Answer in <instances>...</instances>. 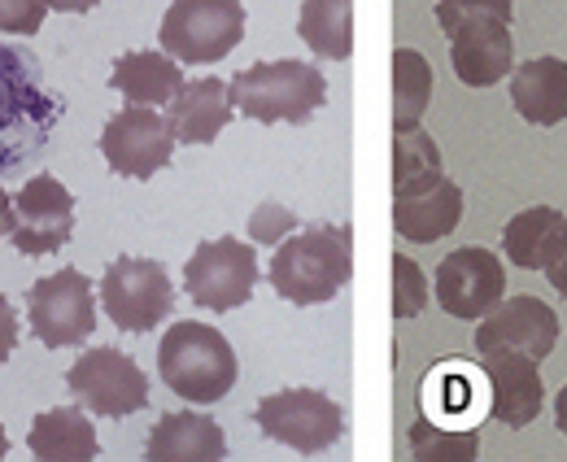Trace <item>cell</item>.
Returning <instances> with one entry per match:
<instances>
[{
	"instance_id": "obj_28",
	"label": "cell",
	"mask_w": 567,
	"mask_h": 462,
	"mask_svg": "<svg viewBox=\"0 0 567 462\" xmlns=\"http://www.w3.org/2000/svg\"><path fill=\"white\" fill-rule=\"evenodd\" d=\"M436 171H441V148L424 127L393 132V188L415 184V179L436 175Z\"/></svg>"
},
{
	"instance_id": "obj_14",
	"label": "cell",
	"mask_w": 567,
	"mask_h": 462,
	"mask_svg": "<svg viewBox=\"0 0 567 462\" xmlns=\"http://www.w3.org/2000/svg\"><path fill=\"white\" fill-rule=\"evenodd\" d=\"M481 371L489 384V414L497 423L528 428L542 405H546V384H542V358L524 353V349H485L481 353Z\"/></svg>"
},
{
	"instance_id": "obj_12",
	"label": "cell",
	"mask_w": 567,
	"mask_h": 462,
	"mask_svg": "<svg viewBox=\"0 0 567 462\" xmlns=\"http://www.w3.org/2000/svg\"><path fill=\"white\" fill-rule=\"evenodd\" d=\"M506 297V266L481 245H463L436 266V301L450 319L481 324Z\"/></svg>"
},
{
	"instance_id": "obj_4",
	"label": "cell",
	"mask_w": 567,
	"mask_h": 462,
	"mask_svg": "<svg viewBox=\"0 0 567 462\" xmlns=\"http://www.w3.org/2000/svg\"><path fill=\"white\" fill-rule=\"evenodd\" d=\"M231 88V105L254 119V123H306L323 110L328 101V79L323 70L297 58L280 62H258V66L240 70L227 79Z\"/></svg>"
},
{
	"instance_id": "obj_18",
	"label": "cell",
	"mask_w": 567,
	"mask_h": 462,
	"mask_svg": "<svg viewBox=\"0 0 567 462\" xmlns=\"http://www.w3.org/2000/svg\"><path fill=\"white\" fill-rule=\"evenodd\" d=\"M231 88L223 79H184L166 105V123L179 144H214L231 123Z\"/></svg>"
},
{
	"instance_id": "obj_31",
	"label": "cell",
	"mask_w": 567,
	"mask_h": 462,
	"mask_svg": "<svg viewBox=\"0 0 567 462\" xmlns=\"http://www.w3.org/2000/svg\"><path fill=\"white\" fill-rule=\"evenodd\" d=\"M292 209H284L280 201H267V205H258L254 214H249V236L258 240V245H280L292 236Z\"/></svg>"
},
{
	"instance_id": "obj_22",
	"label": "cell",
	"mask_w": 567,
	"mask_h": 462,
	"mask_svg": "<svg viewBox=\"0 0 567 462\" xmlns=\"http://www.w3.org/2000/svg\"><path fill=\"white\" fill-rule=\"evenodd\" d=\"M27 445H31L35 459L44 462H87L101 454L96 428H92V419L79 405L40 410L35 423H31V432H27Z\"/></svg>"
},
{
	"instance_id": "obj_8",
	"label": "cell",
	"mask_w": 567,
	"mask_h": 462,
	"mask_svg": "<svg viewBox=\"0 0 567 462\" xmlns=\"http://www.w3.org/2000/svg\"><path fill=\"white\" fill-rule=\"evenodd\" d=\"M96 292L118 331H153L175 306L171 275L153 258H114L105 266Z\"/></svg>"
},
{
	"instance_id": "obj_15",
	"label": "cell",
	"mask_w": 567,
	"mask_h": 462,
	"mask_svg": "<svg viewBox=\"0 0 567 462\" xmlns=\"http://www.w3.org/2000/svg\"><path fill=\"white\" fill-rule=\"evenodd\" d=\"M559 345V315L542 297H502L476 328V353L485 349H524L533 358H550Z\"/></svg>"
},
{
	"instance_id": "obj_19",
	"label": "cell",
	"mask_w": 567,
	"mask_h": 462,
	"mask_svg": "<svg viewBox=\"0 0 567 462\" xmlns=\"http://www.w3.org/2000/svg\"><path fill=\"white\" fill-rule=\"evenodd\" d=\"M144 454L153 462H218L227 454V437L210 414L171 410L148 428Z\"/></svg>"
},
{
	"instance_id": "obj_21",
	"label": "cell",
	"mask_w": 567,
	"mask_h": 462,
	"mask_svg": "<svg viewBox=\"0 0 567 462\" xmlns=\"http://www.w3.org/2000/svg\"><path fill=\"white\" fill-rule=\"evenodd\" d=\"M481 380L485 371L463 367V358H441V367H432L424 380V414L436 423H454V428H476L481 419Z\"/></svg>"
},
{
	"instance_id": "obj_20",
	"label": "cell",
	"mask_w": 567,
	"mask_h": 462,
	"mask_svg": "<svg viewBox=\"0 0 567 462\" xmlns=\"http://www.w3.org/2000/svg\"><path fill=\"white\" fill-rule=\"evenodd\" d=\"M511 105L533 127H559L567 119L564 58H528L511 70Z\"/></svg>"
},
{
	"instance_id": "obj_5",
	"label": "cell",
	"mask_w": 567,
	"mask_h": 462,
	"mask_svg": "<svg viewBox=\"0 0 567 462\" xmlns=\"http://www.w3.org/2000/svg\"><path fill=\"white\" fill-rule=\"evenodd\" d=\"M245 40L240 0H171L162 13L157 44L184 66H214Z\"/></svg>"
},
{
	"instance_id": "obj_3",
	"label": "cell",
	"mask_w": 567,
	"mask_h": 462,
	"mask_svg": "<svg viewBox=\"0 0 567 462\" xmlns=\"http://www.w3.org/2000/svg\"><path fill=\"white\" fill-rule=\"evenodd\" d=\"M157 376L175 397L193 401V405H214L231 393L240 362L231 340L210 324L197 319H179L175 328H166L157 345Z\"/></svg>"
},
{
	"instance_id": "obj_33",
	"label": "cell",
	"mask_w": 567,
	"mask_h": 462,
	"mask_svg": "<svg viewBox=\"0 0 567 462\" xmlns=\"http://www.w3.org/2000/svg\"><path fill=\"white\" fill-rule=\"evenodd\" d=\"M542 270H546L550 288L567 297V227L559 232V240H555V249H550V258H546V266H542Z\"/></svg>"
},
{
	"instance_id": "obj_9",
	"label": "cell",
	"mask_w": 567,
	"mask_h": 462,
	"mask_svg": "<svg viewBox=\"0 0 567 462\" xmlns=\"http://www.w3.org/2000/svg\"><path fill=\"white\" fill-rule=\"evenodd\" d=\"M184 288L202 310H236L258 288V254L236 236L202 240L184 266Z\"/></svg>"
},
{
	"instance_id": "obj_26",
	"label": "cell",
	"mask_w": 567,
	"mask_h": 462,
	"mask_svg": "<svg viewBox=\"0 0 567 462\" xmlns=\"http://www.w3.org/2000/svg\"><path fill=\"white\" fill-rule=\"evenodd\" d=\"M427 101H432V66L420 49L393 53V132L420 127Z\"/></svg>"
},
{
	"instance_id": "obj_30",
	"label": "cell",
	"mask_w": 567,
	"mask_h": 462,
	"mask_svg": "<svg viewBox=\"0 0 567 462\" xmlns=\"http://www.w3.org/2000/svg\"><path fill=\"white\" fill-rule=\"evenodd\" d=\"M467 18H506L515 22V0H436V22L450 35Z\"/></svg>"
},
{
	"instance_id": "obj_32",
	"label": "cell",
	"mask_w": 567,
	"mask_h": 462,
	"mask_svg": "<svg viewBox=\"0 0 567 462\" xmlns=\"http://www.w3.org/2000/svg\"><path fill=\"white\" fill-rule=\"evenodd\" d=\"M44 0H0V31L4 35H35L44 27Z\"/></svg>"
},
{
	"instance_id": "obj_38",
	"label": "cell",
	"mask_w": 567,
	"mask_h": 462,
	"mask_svg": "<svg viewBox=\"0 0 567 462\" xmlns=\"http://www.w3.org/2000/svg\"><path fill=\"white\" fill-rule=\"evenodd\" d=\"M9 454V437H4V428H0V459Z\"/></svg>"
},
{
	"instance_id": "obj_13",
	"label": "cell",
	"mask_w": 567,
	"mask_h": 462,
	"mask_svg": "<svg viewBox=\"0 0 567 462\" xmlns=\"http://www.w3.org/2000/svg\"><path fill=\"white\" fill-rule=\"evenodd\" d=\"M13 249L22 258H44L66 249L74 236V193L58 179V175H35L18 188L13 197Z\"/></svg>"
},
{
	"instance_id": "obj_10",
	"label": "cell",
	"mask_w": 567,
	"mask_h": 462,
	"mask_svg": "<svg viewBox=\"0 0 567 462\" xmlns=\"http://www.w3.org/2000/svg\"><path fill=\"white\" fill-rule=\"evenodd\" d=\"M66 389L79 405H87L101 419H127L148 405V376L136 358L118 349H87L66 371Z\"/></svg>"
},
{
	"instance_id": "obj_11",
	"label": "cell",
	"mask_w": 567,
	"mask_h": 462,
	"mask_svg": "<svg viewBox=\"0 0 567 462\" xmlns=\"http://www.w3.org/2000/svg\"><path fill=\"white\" fill-rule=\"evenodd\" d=\"M175 144L179 140L171 132L166 114H157V105H127L101 132V153L110 171L123 179H153L171 162Z\"/></svg>"
},
{
	"instance_id": "obj_29",
	"label": "cell",
	"mask_w": 567,
	"mask_h": 462,
	"mask_svg": "<svg viewBox=\"0 0 567 462\" xmlns=\"http://www.w3.org/2000/svg\"><path fill=\"white\" fill-rule=\"evenodd\" d=\"M427 306V279L415 258L398 254L393 258V319L406 324V319H420Z\"/></svg>"
},
{
	"instance_id": "obj_37",
	"label": "cell",
	"mask_w": 567,
	"mask_h": 462,
	"mask_svg": "<svg viewBox=\"0 0 567 462\" xmlns=\"http://www.w3.org/2000/svg\"><path fill=\"white\" fill-rule=\"evenodd\" d=\"M555 423H559V432L567 437V384L559 389V397H555Z\"/></svg>"
},
{
	"instance_id": "obj_6",
	"label": "cell",
	"mask_w": 567,
	"mask_h": 462,
	"mask_svg": "<svg viewBox=\"0 0 567 462\" xmlns=\"http://www.w3.org/2000/svg\"><path fill=\"white\" fill-rule=\"evenodd\" d=\"M258 428L297 454H323L346 437V410L323 389H280L258 401Z\"/></svg>"
},
{
	"instance_id": "obj_7",
	"label": "cell",
	"mask_w": 567,
	"mask_h": 462,
	"mask_svg": "<svg viewBox=\"0 0 567 462\" xmlns=\"http://www.w3.org/2000/svg\"><path fill=\"white\" fill-rule=\"evenodd\" d=\"M27 319L40 345L49 349H74L96 328V297L83 270L62 266L31 284L27 292Z\"/></svg>"
},
{
	"instance_id": "obj_16",
	"label": "cell",
	"mask_w": 567,
	"mask_h": 462,
	"mask_svg": "<svg viewBox=\"0 0 567 462\" xmlns=\"http://www.w3.org/2000/svg\"><path fill=\"white\" fill-rule=\"evenodd\" d=\"M458 218H463V188L445 171L393 188V227L411 245H432L450 236Z\"/></svg>"
},
{
	"instance_id": "obj_24",
	"label": "cell",
	"mask_w": 567,
	"mask_h": 462,
	"mask_svg": "<svg viewBox=\"0 0 567 462\" xmlns=\"http://www.w3.org/2000/svg\"><path fill=\"white\" fill-rule=\"evenodd\" d=\"M564 227H567V214L555 209V205L519 209V214L502 227V249H506L511 266H519V270H542Z\"/></svg>"
},
{
	"instance_id": "obj_25",
	"label": "cell",
	"mask_w": 567,
	"mask_h": 462,
	"mask_svg": "<svg viewBox=\"0 0 567 462\" xmlns=\"http://www.w3.org/2000/svg\"><path fill=\"white\" fill-rule=\"evenodd\" d=\"M297 35L328 62H350L354 53V0H301Z\"/></svg>"
},
{
	"instance_id": "obj_17",
	"label": "cell",
	"mask_w": 567,
	"mask_h": 462,
	"mask_svg": "<svg viewBox=\"0 0 567 462\" xmlns=\"http://www.w3.org/2000/svg\"><path fill=\"white\" fill-rule=\"evenodd\" d=\"M450 62L467 88H494L515 66V40L506 18H467L450 31Z\"/></svg>"
},
{
	"instance_id": "obj_27",
	"label": "cell",
	"mask_w": 567,
	"mask_h": 462,
	"mask_svg": "<svg viewBox=\"0 0 567 462\" xmlns=\"http://www.w3.org/2000/svg\"><path fill=\"white\" fill-rule=\"evenodd\" d=\"M411 454L424 462L436 459H476L481 454V432L476 428H454V423H436V419H420L411 428Z\"/></svg>"
},
{
	"instance_id": "obj_1",
	"label": "cell",
	"mask_w": 567,
	"mask_h": 462,
	"mask_svg": "<svg viewBox=\"0 0 567 462\" xmlns=\"http://www.w3.org/2000/svg\"><path fill=\"white\" fill-rule=\"evenodd\" d=\"M62 96L31 53L0 44V175L27 166L62 123Z\"/></svg>"
},
{
	"instance_id": "obj_23",
	"label": "cell",
	"mask_w": 567,
	"mask_h": 462,
	"mask_svg": "<svg viewBox=\"0 0 567 462\" xmlns=\"http://www.w3.org/2000/svg\"><path fill=\"white\" fill-rule=\"evenodd\" d=\"M184 62H175L171 53H123L114 62L110 88H118L127 96V105H171V96L184 88Z\"/></svg>"
},
{
	"instance_id": "obj_2",
	"label": "cell",
	"mask_w": 567,
	"mask_h": 462,
	"mask_svg": "<svg viewBox=\"0 0 567 462\" xmlns=\"http://www.w3.org/2000/svg\"><path fill=\"white\" fill-rule=\"evenodd\" d=\"M271 288L292 306H323L332 301L354 275V232L337 223H315L292 232L276 245Z\"/></svg>"
},
{
	"instance_id": "obj_36",
	"label": "cell",
	"mask_w": 567,
	"mask_h": 462,
	"mask_svg": "<svg viewBox=\"0 0 567 462\" xmlns=\"http://www.w3.org/2000/svg\"><path fill=\"white\" fill-rule=\"evenodd\" d=\"M49 9H58V13H87V9H96L101 0H44Z\"/></svg>"
},
{
	"instance_id": "obj_35",
	"label": "cell",
	"mask_w": 567,
	"mask_h": 462,
	"mask_svg": "<svg viewBox=\"0 0 567 462\" xmlns=\"http://www.w3.org/2000/svg\"><path fill=\"white\" fill-rule=\"evenodd\" d=\"M13 223H18V214H13V197L0 188V240H4V236H13Z\"/></svg>"
},
{
	"instance_id": "obj_34",
	"label": "cell",
	"mask_w": 567,
	"mask_h": 462,
	"mask_svg": "<svg viewBox=\"0 0 567 462\" xmlns=\"http://www.w3.org/2000/svg\"><path fill=\"white\" fill-rule=\"evenodd\" d=\"M13 349H18V315H13V306L0 297V362H9Z\"/></svg>"
}]
</instances>
